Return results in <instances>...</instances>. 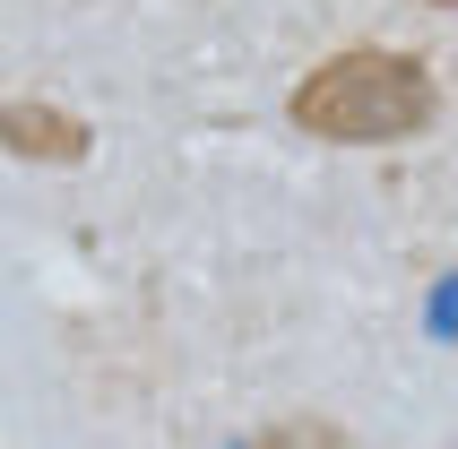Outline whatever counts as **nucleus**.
Listing matches in <instances>:
<instances>
[{
    "instance_id": "nucleus-2",
    "label": "nucleus",
    "mask_w": 458,
    "mask_h": 449,
    "mask_svg": "<svg viewBox=\"0 0 458 449\" xmlns=\"http://www.w3.org/2000/svg\"><path fill=\"white\" fill-rule=\"evenodd\" d=\"M0 148L26 156V165H78L96 148V130L78 113H61V104H44V96H9L0 104Z\"/></svg>"
},
{
    "instance_id": "nucleus-1",
    "label": "nucleus",
    "mask_w": 458,
    "mask_h": 449,
    "mask_svg": "<svg viewBox=\"0 0 458 449\" xmlns=\"http://www.w3.org/2000/svg\"><path fill=\"white\" fill-rule=\"evenodd\" d=\"M285 122L303 139H329V148H389V139H415V130L441 122V78L415 52L346 44L294 78Z\"/></svg>"
},
{
    "instance_id": "nucleus-4",
    "label": "nucleus",
    "mask_w": 458,
    "mask_h": 449,
    "mask_svg": "<svg viewBox=\"0 0 458 449\" xmlns=\"http://www.w3.org/2000/svg\"><path fill=\"white\" fill-rule=\"evenodd\" d=\"M424 9H458V0H424Z\"/></svg>"
},
{
    "instance_id": "nucleus-3",
    "label": "nucleus",
    "mask_w": 458,
    "mask_h": 449,
    "mask_svg": "<svg viewBox=\"0 0 458 449\" xmlns=\"http://www.w3.org/2000/svg\"><path fill=\"white\" fill-rule=\"evenodd\" d=\"M242 449H346V432L320 424V415H285V424H259Z\"/></svg>"
}]
</instances>
